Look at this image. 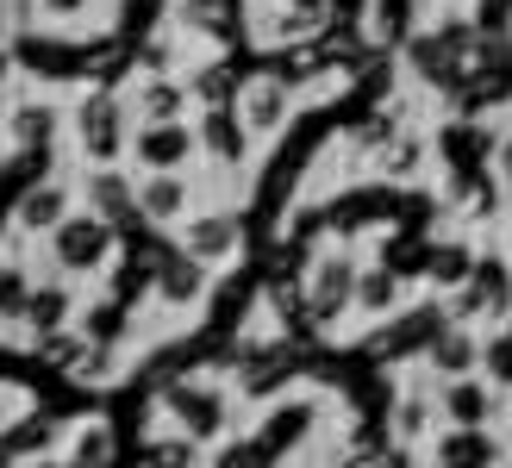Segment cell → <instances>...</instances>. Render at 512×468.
Listing matches in <instances>:
<instances>
[{
    "mask_svg": "<svg viewBox=\"0 0 512 468\" xmlns=\"http://www.w3.org/2000/svg\"><path fill=\"white\" fill-rule=\"evenodd\" d=\"M82 206H94L100 219H113L125 231L132 219H144L138 213V175H125L119 163H94V175L82 181Z\"/></svg>",
    "mask_w": 512,
    "mask_h": 468,
    "instance_id": "cell-9",
    "label": "cell"
},
{
    "mask_svg": "<svg viewBox=\"0 0 512 468\" xmlns=\"http://www.w3.org/2000/svg\"><path fill=\"white\" fill-rule=\"evenodd\" d=\"M438 394H425V387H413V394H400V406H394V437L400 444H425L431 431H438Z\"/></svg>",
    "mask_w": 512,
    "mask_h": 468,
    "instance_id": "cell-20",
    "label": "cell"
},
{
    "mask_svg": "<svg viewBox=\"0 0 512 468\" xmlns=\"http://www.w3.org/2000/svg\"><path fill=\"white\" fill-rule=\"evenodd\" d=\"M157 406L175 419V431L200 437V444H219L225 425H232V400H225V387H213V381H169L157 394Z\"/></svg>",
    "mask_w": 512,
    "mask_h": 468,
    "instance_id": "cell-3",
    "label": "cell"
},
{
    "mask_svg": "<svg viewBox=\"0 0 512 468\" xmlns=\"http://www.w3.org/2000/svg\"><path fill=\"white\" fill-rule=\"evenodd\" d=\"M356 256L350 250H325L319 263H313V281H306V319H344V312H356Z\"/></svg>",
    "mask_w": 512,
    "mask_h": 468,
    "instance_id": "cell-4",
    "label": "cell"
},
{
    "mask_svg": "<svg viewBox=\"0 0 512 468\" xmlns=\"http://www.w3.org/2000/svg\"><path fill=\"white\" fill-rule=\"evenodd\" d=\"M431 169V144H425V132H394L388 144L375 150V175L381 181H419Z\"/></svg>",
    "mask_w": 512,
    "mask_h": 468,
    "instance_id": "cell-17",
    "label": "cell"
},
{
    "mask_svg": "<svg viewBox=\"0 0 512 468\" xmlns=\"http://www.w3.org/2000/svg\"><path fill=\"white\" fill-rule=\"evenodd\" d=\"M188 156H200V125H188V119H157V125L132 132L138 169H188Z\"/></svg>",
    "mask_w": 512,
    "mask_h": 468,
    "instance_id": "cell-5",
    "label": "cell"
},
{
    "mask_svg": "<svg viewBox=\"0 0 512 468\" xmlns=\"http://www.w3.org/2000/svg\"><path fill=\"white\" fill-rule=\"evenodd\" d=\"M481 337L463 325V319H444L438 325V337L425 344V375L431 381H456V375H481Z\"/></svg>",
    "mask_w": 512,
    "mask_h": 468,
    "instance_id": "cell-8",
    "label": "cell"
},
{
    "mask_svg": "<svg viewBox=\"0 0 512 468\" xmlns=\"http://www.w3.org/2000/svg\"><path fill=\"white\" fill-rule=\"evenodd\" d=\"M32 269H19V263H0V319L7 325H25V306H32Z\"/></svg>",
    "mask_w": 512,
    "mask_h": 468,
    "instance_id": "cell-23",
    "label": "cell"
},
{
    "mask_svg": "<svg viewBox=\"0 0 512 468\" xmlns=\"http://www.w3.org/2000/svg\"><path fill=\"white\" fill-rule=\"evenodd\" d=\"M506 331H512V312H506Z\"/></svg>",
    "mask_w": 512,
    "mask_h": 468,
    "instance_id": "cell-32",
    "label": "cell"
},
{
    "mask_svg": "<svg viewBox=\"0 0 512 468\" xmlns=\"http://www.w3.org/2000/svg\"><path fill=\"white\" fill-rule=\"evenodd\" d=\"M438 412L450 425H481L494 412V394L475 375H456V381H438Z\"/></svg>",
    "mask_w": 512,
    "mask_h": 468,
    "instance_id": "cell-18",
    "label": "cell"
},
{
    "mask_svg": "<svg viewBox=\"0 0 512 468\" xmlns=\"http://www.w3.org/2000/svg\"><path fill=\"white\" fill-rule=\"evenodd\" d=\"M313 419H319V412L306 406V400H288V406H281L275 419L263 425V444H269V450H281V444H294V437H306V431H313Z\"/></svg>",
    "mask_w": 512,
    "mask_h": 468,
    "instance_id": "cell-24",
    "label": "cell"
},
{
    "mask_svg": "<svg viewBox=\"0 0 512 468\" xmlns=\"http://www.w3.org/2000/svg\"><path fill=\"white\" fill-rule=\"evenodd\" d=\"M194 100L200 107H238V94H232V75H225L219 63H207V69H194Z\"/></svg>",
    "mask_w": 512,
    "mask_h": 468,
    "instance_id": "cell-26",
    "label": "cell"
},
{
    "mask_svg": "<svg viewBox=\"0 0 512 468\" xmlns=\"http://www.w3.org/2000/svg\"><path fill=\"white\" fill-rule=\"evenodd\" d=\"M269 444L263 437H232V444H219V456H213V468H269Z\"/></svg>",
    "mask_w": 512,
    "mask_h": 468,
    "instance_id": "cell-27",
    "label": "cell"
},
{
    "mask_svg": "<svg viewBox=\"0 0 512 468\" xmlns=\"http://www.w3.org/2000/svg\"><path fill=\"white\" fill-rule=\"evenodd\" d=\"M69 125H75V150H82L88 163H119V156L132 150V132H138L125 94H82Z\"/></svg>",
    "mask_w": 512,
    "mask_h": 468,
    "instance_id": "cell-2",
    "label": "cell"
},
{
    "mask_svg": "<svg viewBox=\"0 0 512 468\" xmlns=\"http://www.w3.org/2000/svg\"><path fill=\"white\" fill-rule=\"evenodd\" d=\"M456 7H463V0H456Z\"/></svg>",
    "mask_w": 512,
    "mask_h": 468,
    "instance_id": "cell-34",
    "label": "cell"
},
{
    "mask_svg": "<svg viewBox=\"0 0 512 468\" xmlns=\"http://www.w3.org/2000/svg\"><path fill=\"white\" fill-rule=\"evenodd\" d=\"M188 100H194V88L175 82V75H138L132 94H125V107H132L138 125H157V119H182Z\"/></svg>",
    "mask_w": 512,
    "mask_h": 468,
    "instance_id": "cell-14",
    "label": "cell"
},
{
    "mask_svg": "<svg viewBox=\"0 0 512 468\" xmlns=\"http://www.w3.org/2000/svg\"><path fill=\"white\" fill-rule=\"evenodd\" d=\"M69 325H82V300H75V288L57 275V281H38L32 288V306H25V331H32V344H44V337H57Z\"/></svg>",
    "mask_w": 512,
    "mask_h": 468,
    "instance_id": "cell-12",
    "label": "cell"
},
{
    "mask_svg": "<svg viewBox=\"0 0 512 468\" xmlns=\"http://www.w3.org/2000/svg\"><path fill=\"white\" fill-rule=\"evenodd\" d=\"M0 132H7V119H0Z\"/></svg>",
    "mask_w": 512,
    "mask_h": 468,
    "instance_id": "cell-33",
    "label": "cell"
},
{
    "mask_svg": "<svg viewBox=\"0 0 512 468\" xmlns=\"http://www.w3.org/2000/svg\"><path fill=\"white\" fill-rule=\"evenodd\" d=\"M75 206H82V188H69V181H32L13 206V231L19 238H50Z\"/></svg>",
    "mask_w": 512,
    "mask_h": 468,
    "instance_id": "cell-6",
    "label": "cell"
},
{
    "mask_svg": "<svg viewBox=\"0 0 512 468\" xmlns=\"http://www.w3.org/2000/svg\"><path fill=\"white\" fill-rule=\"evenodd\" d=\"M138 213L150 225H188L194 219V181H188V169H144L138 175Z\"/></svg>",
    "mask_w": 512,
    "mask_h": 468,
    "instance_id": "cell-7",
    "label": "cell"
},
{
    "mask_svg": "<svg viewBox=\"0 0 512 468\" xmlns=\"http://www.w3.org/2000/svg\"><path fill=\"white\" fill-rule=\"evenodd\" d=\"M7 132H13L19 150H38L50 132H57V107H44V100H25V107L7 113Z\"/></svg>",
    "mask_w": 512,
    "mask_h": 468,
    "instance_id": "cell-22",
    "label": "cell"
},
{
    "mask_svg": "<svg viewBox=\"0 0 512 468\" xmlns=\"http://www.w3.org/2000/svg\"><path fill=\"white\" fill-rule=\"evenodd\" d=\"M38 7H44L50 19H75V13H82V7H88V0H38Z\"/></svg>",
    "mask_w": 512,
    "mask_h": 468,
    "instance_id": "cell-30",
    "label": "cell"
},
{
    "mask_svg": "<svg viewBox=\"0 0 512 468\" xmlns=\"http://www.w3.org/2000/svg\"><path fill=\"white\" fill-rule=\"evenodd\" d=\"M238 113H244V125H250L256 138H269V132H281V119L294 113V94H288V82L263 75V82H244L238 88Z\"/></svg>",
    "mask_w": 512,
    "mask_h": 468,
    "instance_id": "cell-15",
    "label": "cell"
},
{
    "mask_svg": "<svg viewBox=\"0 0 512 468\" xmlns=\"http://www.w3.org/2000/svg\"><path fill=\"white\" fill-rule=\"evenodd\" d=\"M44 244V263H50V275H63V281H82V275H100L113 263V244H119V225L113 219H100L94 206H75V213L50 231V238H38Z\"/></svg>",
    "mask_w": 512,
    "mask_h": 468,
    "instance_id": "cell-1",
    "label": "cell"
},
{
    "mask_svg": "<svg viewBox=\"0 0 512 468\" xmlns=\"http://www.w3.org/2000/svg\"><path fill=\"white\" fill-rule=\"evenodd\" d=\"M0 38H7V7H0Z\"/></svg>",
    "mask_w": 512,
    "mask_h": 468,
    "instance_id": "cell-31",
    "label": "cell"
},
{
    "mask_svg": "<svg viewBox=\"0 0 512 468\" xmlns=\"http://www.w3.org/2000/svg\"><path fill=\"white\" fill-rule=\"evenodd\" d=\"M238 244H244V231H238V219H232V213H194V219L182 225V250H188V256H200L207 269L232 263Z\"/></svg>",
    "mask_w": 512,
    "mask_h": 468,
    "instance_id": "cell-13",
    "label": "cell"
},
{
    "mask_svg": "<svg viewBox=\"0 0 512 468\" xmlns=\"http://www.w3.org/2000/svg\"><path fill=\"white\" fill-rule=\"evenodd\" d=\"M150 294H157L163 312H194L200 300H207V263L188 250H169L157 263V281H150Z\"/></svg>",
    "mask_w": 512,
    "mask_h": 468,
    "instance_id": "cell-10",
    "label": "cell"
},
{
    "mask_svg": "<svg viewBox=\"0 0 512 468\" xmlns=\"http://www.w3.org/2000/svg\"><path fill=\"white\" fill-rule=\"evenodd\" d=\"M144 468H200V437H157L144 456Z\"/></svg>",
    "mask_w": 512,
    "mask_h": 468,
    "instance_id": "cell-25",
    "label": "cell"
},
{
    "mask_svg": "<svg viewBox=\"0 0 512 468\" xmlns=\"http://www.w3.org/2000/svg\"><path fill=\"white\" fill-rule=\"evenodd\" d=\"M369 32L381 44H406L419 32V0H375V7H369Z\"/></svg>",
    "mask_w": 512,
    "mask_h": 468,
    "instance_id": "cell-21",
    "label": "cell"
},
{
    "mask_svg": "<svg viewBox=\"0 0 512 468\" xmlns=\"http://www.w3.org/2000/svg\"><path fill=\"white\" fill-rule=\"evenodd\" d=\"M250 125L238 107H200V156H213L219 169H244L250 163Z\"/></svg>",
    "mask_w": 512,
    "mask_h": 468,
    "instance_id": "cell-11",
    "label": "cell"
},
{
    "mask_svg": "<svg viewBox=\"0 0 512 468\" xmlns=\"http://www.w3.org/2000/svg\"><path fill=\"white\" fill-rule=\"evenodd\" d=\"M431 462H438V468H494L500 462V444L481 425H450L438 437V450H431Z\"/></svg>",
    "mask_w": 512,
    "mask_h": 468,
    "instance_id": "cell-16",
    "label": "cell"
},
{
    "mask_svg": "<svg viewBox=\"0 0 512 468\" xmlns=\"http://www.w3.org/2000/svg\"><path fill=\"white\" fill-rule=\"evenodd\" d=\"M494 175H500V188H512V132L494 138Z\"/></svg>",
    "mask_w": 512,
    "mask_h": 468,
    "instance_id": "cell-29",
    "label": "cell"
},
{
    "mask_svg": "<svg viewBox=\"0 0 512 468\" xmlns=\"http://www.w3.org/2000/svg\"><path fill=\"white\" fill-rule=\"evenodd\" d=\"M19 419H25V394H13V387H0V437H7Z\"/></svg>",
    "mask_w": 512,
    "mask_h": 468,
    "instance_id": "cell-28",
    "label": "cell"
},
{
    "mask_svg": "<svg viewBox=\"0 0 512 468\" xmlns=\"http://www.w3.org/2000/svg\"><path fill=\"white\" fill-rule=\"evenodd\" d=\"M400 306H406V281L394 269H363L356 275V312H363V319H388Z\"/></svg>",
    "mask_w": 512,
    "mask_h": 468,
    "instance_id": "cell-19",
    "label": "cell"
}]
</instances>
